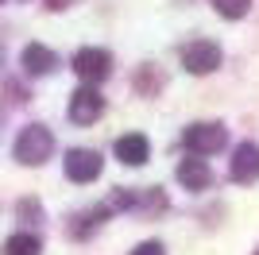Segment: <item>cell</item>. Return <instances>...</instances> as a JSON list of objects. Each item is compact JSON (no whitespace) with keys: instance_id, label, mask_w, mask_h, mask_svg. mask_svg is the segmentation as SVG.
<instances>
[{"instance_id":"cell-8","label":"cell","mask_w":259,"mask_h":255,"mask_svg":"<svg viewBox=\"0 0 259 255\" xmlns=\"http://www.w3.org/2000/svg\"><path fill=\"white\" fill-rule=\"evenodd\" d=\"M147 151H151V147H147V139H143L140 132L116 139V159L128 162V166H143V162H147Z\"/></svg>"},{"instance_id":"cell-5","label":"cell","mask_w":259,"mask_h":255,"mask_svg":"<svg viewBox=\"0 0 259 255\" xmlns=\"http://www.w3.org/2000/svg\"><path fill=\"white\" fill-rule=\"evenodd\" d=\"M101 112H105V97H101L93 85H85V89H77V93L70 97V120H74V124H93Z\"/></svg>"},{"instance_id":"cell-2","label":"cell","mask_w":259,"mask_h":255,"mask_svg":"<svg viewBox=\"0 0 259 255\" xmlns=\"http://www.w3.org/2000/svg\"><path fill=\"white\" fill-rule=\"evenodd\" d=\"M74 74L81 77L85 85H97L112 74V54L101 51V47H85V51L74 54Z\"/></svg>"},{"instance_id":"cell-3","label":"cell","mask_w":259,"mask_h":255,"mask_svg":"<svg viewBox=\"0 0 259 255\" xmlns=\"http://www.w3.org/2000/svg\"><path fill=\"white\" fill-rule=\"evenodd\" d=\"M225 143H228V136L221 124H190L186 128V147L194 155H217Z\"/></svg>"},{"instance_id":"cell-14","label":"cell","mask_w":259,"mask_h":255,"mask_svg":"<svg viewBox=\"0 0 259 255\" xmlns=\"http://www.w3.org/2000/svg\"><path fill=\"white\" fill-rule=\"evenodd\" d=\"M255 255H259V251H255Z\"/></svg>"},{"instance_id":"cell-9","label":"cell","mask_w":259,"mask_h":255,"mask_svg":"<svg viewBox=\"0 0 259 255\" xmlns=\"http://www.w3.org/2000/svg\"><path fill=\"white\" fill-rule=\"evenodd\" d=\"M54 66H58V58H54L47 47H39V42H31V47H23V70L31 77H43V74H51Z\"/></svg>"},{"instance_id":"cell-4","label":"cell","mask_w":259,"mask_h":255,"mask_svg":"<svg viewBox=\"0 0 259 255\" xmlns=\"http://www.w3.org/2000/svg\"><path fill=\"white\" fill-rule=\"evenodd\" d=\"M182 66L190 70V74H209V70L221 66V47H217V42H205V39L190 42V47L182 51Z\"/></svg>"},{"instance_id":"cell-11","label":"cell","mask_w":259,"mask_h":255,"mask_svg":"<svg viewBox=\"0 0 259 255\" xmlns=\"http://www.w3.org/2000/svg\"><path fill=\"white\" fill-rule=\"evenodd\" d=\"M4 251L8 255H39L43 244H39V236H31V232H16V236H8Z\"/></svg>"},{"instance_id":"cell-10","label":"cell","mask_w":259,"mask_h":255,"mask_svg":"<svg viewBox=\"0 0 259 255\" xmlns=\"http://www.w3.org/2000/svg\"><path fill=\"white\" fill-rule=\"evenodd\" d=\"M178 182H182L186 190H205L209 182H213V174H209V166L201 159H182L178 162Z\"/></svg>"},{"instance_id":"cell-7","label":"cell","mask_w":259,"mask_h":255,"mask_svg":"<svg viewBox=\"0 0 259 255\" xmlns=\"http://www.w3.org/2000/svg\"><path fill=\"white\" fill-rule=\"evenodd\" d=\"M228 174H232V182H240V186L259 178V147H255V143H240L236 155H232Z\"/></svg>"},{"instance_id":"cell-12","label":"cell","mask_w":259,"mask_h":255,"mask_svg":"<svg viewBox=\"0 0 259 255\" xmlns=\"http://www.w3.org/2000/svg\"><path fill=\"white\" fill-rule=\"evenodd\" d=\"M213 8L225 16V20H240V16H248L251 0H213Z\"/></svg>"},{"instance_id":"cell-13","label":"cell","mask_w":259,"mask_h":255,"mask_svg":"<svg viewBox=\"0 0 259 255\" xmlns=\"http://www.w3.org/2000/svg\"><path fill=\"white\" fill-rule=\"evenodd\" d=\"M132 255H166V251H162V244H155V240H147V244H140V247H136V251H132Z\"/></svg>"},{"instance_id":"cell-1","label":"cell","mask_w":259,"mask_h":255,"mask_svg":"<svg viewBox=\"0 0 259 255\" xmlns=\"http://www.w3.org/2000/svg\"><path fill=\"white\" fill-rule=\"evenodd\" d=\"M51 151H54V139H51V132H47L43 124H31V128H23L20 136H16V159L27 162V166L47 162Z\"/></svg>"},{"instance_id":"cell-6","label":"cell","mask_w":259,"mask_h":255,"mask_svg":"<svg viewBox=\"0 0 259 255\" xmlns=\"http://www.w3.org/2000/svg\"><path fill=\"white\" fill-rule=\"evenodd\" d=\"M101 174V155L89 147H74L66 155V178L70 182H93Z\"/></svg>"}]
</instances>
